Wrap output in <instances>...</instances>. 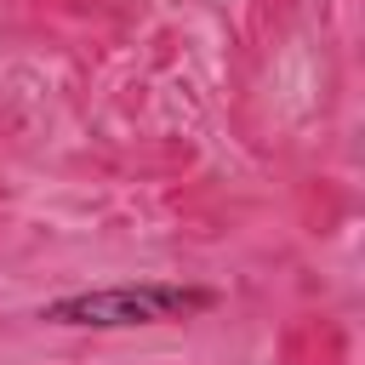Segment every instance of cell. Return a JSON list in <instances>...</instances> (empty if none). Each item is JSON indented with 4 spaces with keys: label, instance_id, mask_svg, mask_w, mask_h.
I'll return each instance as SVG.
<instances>
[{
    "label": "cell",
    "instance_id": "cell-1",
    "mask_svg": "<svg viewBox=\"0 0 365 365\" xmlns=\"http://www.w3.org/2000/svg\"><path fill=\"white\" fill-rule=\"evenodd\" d=\"M217 308V291L205 285H177V279H137V285H103V291H68L40 308L46 325H74V331H125V325H165Z\"/></svg>",
    "mask_w": 365,
    "mask_h": 365
}]
</instances>
